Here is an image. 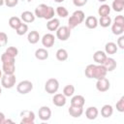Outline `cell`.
<instances>
[{
    "mask_svg": "<svg viewBox=\"0 0 124 124\" xmlns=\"http://www.w3.org/2000/svg\"><path fill=\"white\" fill-rule=\"evenodd\" d=\"M109 87H110V82L106 77L97 79L96 88H97V90L99 92H106V91H108L109 89Z\"/></svg>",
    "mask_w": 124,
    "mask_h": 124,
    "instance_id": "obj_10",
    "label": "cell"
},
{
    "mask_svg": "<svg viewBox=\"0 0 124 124\" xmlns=\"http://www.w3.org/2000/svg\"><path fill=\"white\" fill-rule=\"evenodd\" d=\"M117 50H118V46L113 42H108L105 46V52L107 54H114L117 52Z\"/></svg>",
    "mask_w": 124,
    "mask_h": 124,
    "instance_id": "obj_23",
    "label": "cell"
},
{
    "mask_svg": "<svg viewBox=\"0 0 124 124\" xmlns=\"http://www.w3.org/2000/svg\"><path fill=\"white\" fill-rule=\"evenodd\" d=\"M98 24H100L102 27L106 28L108 27L109 25H111V18L109 16H100V19L98 20Z\"/></svg>",
    "mask_w": 124,
    "mask_h": 124,
    "instance_id": "obj_28",
    "label": "cell"
},
{
    "mask_svg": "<svg viewBox=\"0 0 124 124\" xmlns=\"http://www.w3.org/2000/svg\"><path fill=\"white\" fill-rule=\"evenodd\" d=\"M107 53L103 50H97L94 52L93 54V60L97 63V64H103L107 58Z\"/></svg>",
    "mask_w": 124,
    "mask_h": 124,
    "instance_id": "obj_16",
    "label": "cell"
},
{
    "mask_svg": "<svg viewBox=\"0 0 124 124\" xmlns=\"http://www.w3.org/2000/svg\"><path fill=\"white\" fill-rule=\"evenodd\" d=\"M16 76L13 74V75H2V78H1V85L6 88V89H10V88H13L15 85H16Z\"/></svg>",
    "mask_w": 124,
    "mask_h": 124,
    "instance_id": "obj_5",
    "label": "cell"
},
{
    "mask_svg": "<svg viewBox=\"0 0 124 124\" xmlns=\"http://www.w3.org/2000/svg\"><path fill=\"white\" fill-rule=\"evenodd\" d=\"M8 43V35L5 32H0V46H5Z\"/></svg>",
    "mask_w": 124,
    "mask_h": 124,
    "instance_id": "obj_38",
    "label": "cell"
},
{
    "mask_svg": "<svg viewBox=\"0 0 124 124\" xmlns=\"http://www.w3.org/2000/svg\"><path fill=\"white\" fill-rule=\"evenodd\" d=\"M112 10L115 12H121L124 9V1H120V0H113L112 2Z\"/></svg>",
    "mask_w": 124,
    "mask_h": 124,
    "instance_id": "obj_30",
    "label": "cell"
},
{
    "mask_svg": "<svg viewBox=\"0 0 124 124\" xmlns=\"http://www.w3.org/2000/svg\"><path fill=\"white\" fill-rule=\"evenodd\" d=\"M38 114H39V118L42 121H47L51 117V109L46 106H43L39 108Z\"/></svg>",
    "mask_w": 124,
    "mask_h": 124,
    "instance_id": "obj_11",
    "label": "cell"
},
{
    "mask_svg": "<svg viewBox=\"0 0 124 124\" xmlns=\"http://www.w3.org/2000/svg\"><path fill=\"white\" fill-rule=\"evenodd\" d=\"M32 89H33V83L30 80H21L16 85V91L22 95L29 93L30 91H32Z\"/></svg>",
    "mask_w": 124,
    "mask_h": 124,
    "instance_id": "obj_6",
    "label": "cell"
},
{
    "mask_svg": "<svg viewBox=\"0 0 124 124\" xmlns=\"http://www.w3.org/2000/svg\"><path fill=\"white\" fill-rule=\"evenodd\" d=\"M20 23H21V19L17 16H12L9 18V25L11 28H13L15 30L20 25Z\"/></svg>",
    "mask_w": 124,
    "mask_h": 124,
    "instance_id": "obj_29",
    "label": "cell"
},
{
    "mask_svg": "<svg viewBox=\"0 0 124 124\" xmlns=\"http://www.w3.org/2000/svg\"><path fill=\"white\" fill-rule=\"evenodd\" d=\"M108 71L106 70V68L104 67V65L102 64H98V65H94L93 68V72H92V77L91 78H95V79H99L102 78H105L107 76Z\"/></svg>",
    "mask_w": 124,
    "mask_h": 124,
    "instance_id": "obj_9",
    "label": "cell"
},
{
    "mask_svg": "<svg viewBox=\"0 0 124 124\" xmlns=\"http://www.w3.org/2000/svg\"><path fill=\"white\" fill-rule=\"evenodd\" d=\"M1 78H2V71L0 70V79H1Z\"/></svg>",
    "mask_w": 124,
    "mask_h": 124,
    "instance_id": "obj_47",
    "label": "cell"
},
{
    "mask_svg": "<svg viewBox=\"0 0 124 124\" xmlns=\"http://www.w3.org/2000/svg\"><path fill=\"white\" fill-rule=\"evenodd\" d=\"M98 1H99V2H106L107 0H98Z\"/></svg>",
    "mask_w": 124,
    "mask_h": 124,
    "instance_id": "obj_48",
    "label": "cell"
},
{
    "mask_svg": "<svg viewBox=\"0 0 124 124\" xmlns=\"http://www.w3.org/2000/svg\"><path fill=\"white\" fill-rule=\"evenodd\" d=\"M56 14H57V16L59 17H67L69 16L68 10L63 6H58L56 8Z\"/></svg>",
    "mask_w": 124,
    "mask_h": 124,
    "instance_id": "obj_33",
    "label": "cell"
},
{
    "mask_svg": "<svg viewBox=\"0 0 124 124\" xmlns=\"http://www.w3.org/2000/svg\"><path fill=\"white\" fill-rule=\"evenodd\" d=\"M35 18H36L35 15L32 12H30V11H24L20 15V19L23 20V22H25V23L33 22L35 20Z\"/></svg>",
    "mask_w": 124,
    "mask_h": 124,
    "instance_id": "obj_15",
    "label": "cell"
},
{
    "mask_svg": "<svg viewBox=\"0 0 124 124\" xmlns=\"http://www.w3.org/2000/svg\"><path fill=\"white\" fill-rule=\"evenodd\" d=\"M109 13H110V7L107 4H103L99 7L98 9V14L100 16H109Z\"/></svg>",
    "mask_w": 124,
    "mask_h": 124,
    "instance_id": "obj_26",
    "label": "cell"
},
{
    "mask_svg": "<svg viewBox=\"0 0 124 124\" xmlns=\"http://www.w3.org/2000/svg\"><path fill=\"white\" fill-rule=\"evenodd\" d=\"M98 114H99V110H98V108L96 107H89L85 110V116L89 120L96 119L97 116H98Z\"/></svg>",
    "mask_w": 124,
    "mask_h": 124,
    "instance_id": "obj_17",
    "label": "cell"
},
{
    "mask_svg": "<svg viewBox=\"0 0 124 124\" xmlns=\"http://www.w3.org/2000/svg\"><path fill=\"white\" fill-rule=\"evenodd\" d=\"M117 46H119V48L121 49H124V36H120L118 39H117V43H116Z\"/></svg>",
    "mask_w": 124,
    "mask_h": 124,
    "instance_id": "obj_42",
    "label": "cell"
},
{
    "mask_svg": "<svg viewBox=\"0 0 124 124\" xmlns=\"http://www.w3.org/2000/svg\"><path fill=\"white\" fill-rule=\"evenodd\" d=\"M40 39H41V38H40V34H39V32L36 31V30L30 31V32L28 33V35H27V41H28L31 45L37 44Z\"/></svg>",
    "mask_w": 124,
    "mask_h": 124,
    "instance_id": "obj_22",
    "label": "cell"
},
{
    "mask_svg": "<svg viewBox=\"0 0 124 124\" xmlns=\"http://www.w3.org/2000/svg\"><path fill=\"white\" fill-rule=\"evenodd\" d=\"M25 1H26V2H28V3H30V2L32 1V0H25Z\"/></svg>",
    "mask_w": 124,
    "mask_h": 124,
    "instance_id": "obj_50",
    "label": "cell"
},
{
    "mask_svg": "<svg viewBox=\"0 0 124 124\" xmlns=\"http://www.w3.org/2000/svg\"><path fill=\"white\" fill-rule=\"evenodd\" d=\"M59 26H60V21L58 18H55V17L48 19L46 22V28L49 31H56Z\"/></svg>",
    "mask_w": 124,
    "mask_h": 124,
    "instance_id": "obj_20",
    "label": "cell"
},
{
    "mask_svg": "<svg viewBox=\"0 0 124 124\" xmlns=\"http://www.w3.org/2000/svg\"><path fill=\"white\" fill-rule=\"evenodd\" d=\"M85 18V14L81 10H77L75 11L72 16L68 19V27L70 29H74L78 25H79Z\"/></svg>",
    "mask_w": 124,
    "mask_h": 124,
    "instance_id": "obj_3",
    "label": "cell"
},
{
    "mask_svg": "<svg viewBox=\"0 0 124 124\" xmlns=\"http://www.w3.org/2000/svg\"><path fill=\"white\" fill-rule=\"evenodd\" d=\"M1 93H2V88H1V86H0V95H1Z\"/></svg>",
    "mask_w": 124,
    "mask_h": 124,
    "instance_id": "obj_49",
    "label": "cell"
},
{
    "mask_svg": "<svg viewBox=\"0 0 124 124\" xmlns=\"http://www.w3.org/2000/svg\"><path fill=\"white\" fill-rule=\"evenodd\" d=\"M41 40H42V45L46 47H51L55 43V37L51 33L45 34Z\"/></svg>",
    "mask_w": 124,
    "mask_h": 124,
    "instance_id": "obj_12",
    "label": "cell"
},
{
    "mask_svg": "<svg viewBox=\"0 0 124 124\" xmlns=\"http://www.w3.org/2000/svg\"><path fill=\"white\" fill-rule=\"evenodd\" d=\"M5 4V2H4V0H0V7L2 6V5H4Z\"/></svg>",
    "mask_w": 124,
    "mask_h": 124,
    "instance_id": "obj_46",
    "label": "cell"
},
{
    "mask_svg": "<svg viewBox=\"0 0 124 124\" xmlns=\"http://www.w3.org/2000/svg\"><path fill=\"white\" fill-rule=\"evenodd\" d=\"M5 119H6V118H5V114L0 111V124H4Z\"/></svg>",
    "mask_w": 124,
    "mask_h": 124,
    "instance_id": "obj_43",
    "label": "cell"
},
{
    "mask_svg": "<svg viewBox=\"0 0 124 124\" xmlns=\"http://www.w3.org/2000/svg\"><path fill=\"white\" fill-rule=\"evenodd\" d=\"M113 22L116 23V24H119V25H121V26H124V17H123V16H122V15L116 16Z\"/></svg>",
    "mask_w": 124,
    "mask_h": 124,
    "instance_id": "obj_39",
    "label": "cell"
},
{
    "mask_svg": "<svg viewBox=\"0 0 124 124\" xmlns=\"http://www.w3.org/2000/svg\"><path fill=\"white\" fill-rule=\"evenodd\" d=\"M115 108L119 112H124V97L123 96L117 101V103L115 105Z\"/></svg>",
    "mask_w": 124,
    "mask_h": 124,
    "instance_id": "obj_36",
    "label": "cell"
},
{
    "mask_svg": "<svg viewBox=\"0 0 124 124\" xmlns=\"http://www.w3.org/2000/svg\"><path fill=\"white\" fill-rule=\"evenodd\" d=\"M20 124H34L35 122V113L31 110H23L20 112Z\"/></svg>",
    "mask_w": 124,
    "mask_h": 124,
    "instance_id": "obj_7",
    "label": "cell"
},
{
    "mask_svg": "<svg viewBox=\"0 0 124 124\" xmlns=\"http://www.w3.org/2000/svg\"><path fill=\"white\" fill-rule=\"evenodd\" d=\"M111 32L114 35H122L124 32V26H121V25L113 22L111 24Z\"/></svg>",
    "mask_w": 124,
    "mask_h": 124,
    "instance_id": "obj_31",
    "label": "cell"
},
{
    "mask_svg": "<svg viewBox=\"0 0 124 124\" xmlns=\"http://www.w3.org/2000/svg\"><path fill=\"white\" fill-rule=\"evenodd\" d=\"M88 0H73V4L76 7H83Z\"/></svg>",
    "mask_w": 124,
    "mask_h": 124,
    "instance_id": "obj_41",
    "label": "cell"
},
{
    "mask_svg": "<svg viewBox=\"0 0 124 124\" xmlns=\"http://www.w3.org/2000/svg\"><path fill=\"white\" fill-rule=\"evenodd\" d=\"M34 15L36 17L48 20L54 17V9L51 6H47L46 4H40L36 7Z\"/></svg>",
    "mask_w": 124,
    "mask_h": 124,
    "instance_id": "obj_1",
    "label": "cell"
},
{
    "mask_svg": "<svg viewBox=\"0 0 124 124\" xmlns=\"http://www.w3.org/2000/svg\"><path fill=\"white\" fill-rule=\"evenodd\" d=\"M102 65H104V67L106 68V70L108 71V72H112L115 68H116V61L113 59V58H111V57H107L106 58V60H105V62L102 64Z\"/></svg>",
    "mask_w": 124,
    "mask_h": 124,
    "instance_id": "obj_19",
    "label": "cell"
},
{
    "mask_svg": "<svg viewBox=\"0 0 124 124\" xmlns=\"http://www.w3.org/2000/svg\"><path fill=\"white\" fill-rule=\"evenodd\" d=\"M75 93V86L73 84H68L63 88V94L66 97H71Z\"/></svg>",
    "mask_w": 124,
    "mask_h": 124,
    "instance_id": "obj_32",
    "label": "cell"
},
{
    "mask_svg": "<svg viewBox=\"0 0 124 124\" xmlns=\"http://www.w3.org/2000/svg\"><path fill=\"white\" fill-rule=\"evenodd\" d=\"M71 36V29L68 26H59L56 30V38L60 41H67Z\"/></svg>",
    "mask_w": 124,
    "mask_h": 124,
    "instance_id": "obj_8",
    "label": "cell"
},
{
    "mask_svg": "<svg viewBox=\"0 0 124 124\" xmlns=\"http://www.w3.org/2000/svg\"><path fill=\"white\" fill-rule=\"evenodd\" d=\"M85 26L89 29H95L98 26V19L96 16H89L85 18Z\"/></svg>",
    "mask_w": 124,
    "mask_h": 124,
    "instance_id": "obj_21",
    "label": "cell"
},
{
    "mask_svg": "<svg viewBox=\"0 0 124 124\" xmlns=\"http://www.w3.org/2000/svg\"><path fill=\"white\" fill-rule=\"evenodd\" d=\"M52 103L54 106L56 107H64L67 103V100H66V96L62 93H57V94H54L53 98H52Z\"/></svg>",
    "mask_w": 124,
    "mask_h": 124,
    "instance_id": "obj_13",
    "label": "cell"
},
{
    "mask_svg": "<svg viewBox=\"0 0 124 124\" xmlns=\"http://www.w3.org/2000/svg\"><path fill=\"white\" fill-rule=\"evenodd\" d=\"M84 104H85V99L82 95H75L71 99V106L83 108Z\"/></svg>",
    "mask_w": 124,
    "mask_h": 124,
    "instance_id": "obj_14",
    "label": "cell"
},
{
    "mask_svg": "<svg viewBox=\"0 0 124 124\" xmlns=\"http://www.w3.org/2000/svg\"><path fill=\"white\" fill-rule=\"evenodd\" d=\"M35 57L38 60H46V59L48 58V51L46 48H43V47L38 48L35 51Z\"/></svg>",
    "mask_w": 124,
    "mask_h": 124,
    "instance_id": "obj_25",
    "label": "cell"
},
{
    "mask_svg": "<svg viewBox=\"0 0 124 124\" xmlns=\"http://www.w3.org/2000/svg\"><path fill=\"white\" fill-rule=\"evenodd\" d=\"M2 61V71L6 75H13L16 71V64H15V57L7 54L4 52L1 55Z\"/></svg>",
    "mask_w": 124,
    "mask_h": 124,
    "instance_id": "obj_2",
    "label": "cell"
},
{
    "mask_svg": "<svg viewBox=\"0 0 124 124\" xmlns=\"http://www.w3.org/2000/svg\"><path fill=\"white\" fill-rule=\"evenodd\" d=\"M55 56H56L57 60L65 61V60L68 59V51L65 48H59V49H57V51L55 53Z\"/></svg>",
    "mask_w": 124,
    "mask_h": 124,
    "instance_id": "obj_27",
    "label": "cell"
},
{
    "mask_svg": "<svg viewBox=\"0 0 124 124\" xmlns=\"http://www.w3.org/2000/svg\"><path fill=\"white\" fill-rule=\"evenodd\" d=\"M94 65H95V64H89V65H87V66H86V68H85V70H84V74H85L86 78H91V77H92V72H93V68H94Z\"/></svg>",
    "mask_w": 124,
    "mask_h": 124,
    "instance_id": "obj_37",
    "label": "cell"
},
{
    "mask_svg": "<svg viewBox=\"0 0 124 124\" xmlns=\"http://www.w3.org/2000/svg\"><path fill=\"white\" fill-rule=\"evenodd\" d=\"M28 31V25L26 23H20V25L16 29V32L18 36H22L24 34H26V32Z\"/></svg>",
    "mask_w": 124,
    "mask_h": 124,
    "instance_id": "obj_34",
    "label": "cell"
},
{
    "mask_svg": "<svg viewBox=\"0 0 124 124\" xmlns=\"http://www.w3.org/2000/svg\"><path fill=\"white\" fill-rule=\"evenodd\" d=\"M5 52L7 54H9V55H11V56H13V57L16 58L17 56V54H18V49L16 46H9V47H7V49L5 50Z\"/></svg>",
    "mask_w": 124,
    "mask_h": 124,
    "instance_id": "obj_35",
    "label": "cell"
},
{
    "mask_svg": "<svg viewBox=\"0 0 124 124\" xmlns=\"http://www.w3.org/2000/svg\"><path fill=\"white\" fill-rule=\"evenodd\" d=\"M6 123H13V121H12V120H10V119H5L4 124H6Z\"/></svg>",
    "mask_w": 124,
    "mask_h": 124,
    "instance_id": "obj_44",
    "label": "cell"
},
{
    "mask_svg": "<svg viewBox=\"0 0 124 124\" xmlns=\"http://www.w3.org/2000/svg\"><path fill=\"white\" fill-rule=\"evenodd\" d=\"M54 2H56V3H62V2H64L65 0H53Z\"/></svg>",
    "mask_w": 124,
    "mask_h": 124,
    "instance_id": "obj_45",
    "label": "cell"
},
{
    "mask_svg": "<svg viewBox=\"0 0 124 124\" xmlns=\"http://www.w3.org/2000/svg\"><path fill=\"white\" fill-rule=\"evenodd\" d=\"M59 89V81L54 78H48L46 83H45V90L46 93L48 94H54L58 91Z\"/></svg>",
    "mask_w": 124,
    "mask_h": 124,
    "instance_id": "obj_4",
    "label": "cell"
},
{
    "mask_svg": "<svg viewBox=\"0 0 124 124\" xmlns=\"http://www.w3.org/2000/svg\"><path fill=\"white\" fill-rule=\"evenodd\" d=\"M113 113V108L110 105H104L101 108V115L105 118H108Z\"/></svg>",
    "mask_w": 124,
    "mask_h": 124,
    "instance_id": "obj_24",
    "label": "cell"
},
{
    "mask_svg": "<svg viewBox=\"0 0 124 124\" xmlns=\"http://www.w3.org/2000/svg\"><path fill=\"white\" fill-rule=\"evenodd\" d=\"M4 2L8 8H13V7H16L17 5L18 0H4Z\"/></svg>",
    "mask_w": 124,
    "mask_h": 124,
    "instance_id": "obj_40",
    "label": "cell"
},
{
    "mask_svg": "<svg viewBox=\"0 0 124 124\" xmlns=\"http://www.w3.org/2000/svg\"><path fill=\"white\" fill-rule=\"evenodd\" d=\"M120 1H124V0H120Z\"/></svg>",
    "mask_w": 124,
    "mask_h": 124,
    "instance_id": "obj_51",
    "label": "cell"
},
{
    "mask_svg": "<svg viewBox=\"0 0 124 124\" xmlns=\"http://www.w3.org/2000/svg\"><path fill=\"white\" fill-rule=\"evenodd\" d=\"M68 112H69V114H70L72 117L78 118V117H79V116L82 115V113H83V108L70 106V108H69V109H68Z\"/></svg>",
    "mask_w": 124,
    "mask_h": 124,
    "instance_id": "obj_18",
    "label": "cell"
}]
</instances>
